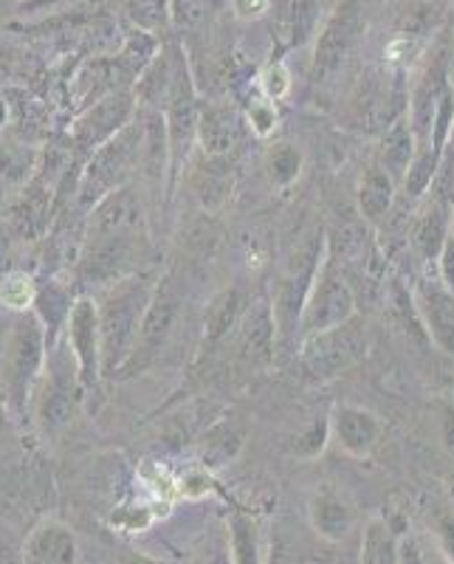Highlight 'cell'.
<instances>
[{"label": "cell", "instance_id": "6da1fadb", "mask_svg": "<svg viewBox=\"0 0 454 564\" xmlns=\"http://www.w3.org/2000/svg\"><path fill=\"white\" fill-rule=\"evenodd\" d=\"M159 282H153L150 271L128 276L122 282H114L102 289L97 300L99 327H102V376L116 379L119 370L128 365L139 339L141 322L148 316L150 302H153Z\"/></svg>", "mask_w": 454, "mask_h": 564}, {"label": "cell", "instance_id": "7a4b0ae2", "mask_svg": "<svg viewBox=\"0 0 454 564\" xmlns=\"http://www.w3.org/2000/svg\"><path fill=\"white\" fill-rule=\"evenodd\" d=\"M150 257H153V246H150L148 231H116V235L85 238L74 274L79 285L108 289L114 282L148 271Z\"/></svg>", "mask_w": 454, "mask_h": 564}, {"label": "cell", "instance_id": "3957f363", "mask_svg": "<svg viewBox=\"0 0 454 564\" xmlns=\"http://www.w3.org/2000/svg\"><path fill=\"white\" fill-rule=\"evenodd\" d=\"M45 359H48L45 327L34 311H26L12 325L7 352H3V379H0L3 395H7V404L14 412V417L26 415Z\"/></svg>", "mask_w": 454, "mask_h": 564}, {"label": "cell", "instance_id": "277c9868", "mask_svg": "<svg viewBox=\"0 0 454 564\" xmlns=\"http://www.w3.org/2000/svg\"><path fill=\"white\" fill-rule=\"evenodd\" d=\"M83 379H79V365L71 352L68 341L65 345H54L45 359V376L37 392V417L43 423L45 432H60L68 426L74 412L79 404V390H83Z\"/></svg>", "mask_w": 454, "mask_h": 564}, {"label": "cell", "instance_id": "5b68a950", "mask_svg": "<svg viewBox=\"0 0 454 564\" xmlns=\"http://www.w3.org/2000/svg\"><path fill=\"white\" fill-rule=\"evenodd\" d=\"M367 327L353 316L345 325L305 336L302 341V367L314 379H333L342 370L365 359Z\"/></svg>", "mask_w": 454, "mask_h": 564}, {"label": "cell", "instance_id": "8992f818", "mask_svg": "<svg viewBox=\"0 0 454 564\" xmlns=\"http://www.w3.org/2000/svg\"><path fill=\"white\" fill-rule=\"evenodd\" d=\"M353 316H356V294L347 285L339 265L333 263V257L327 254L316 271L305 311H302V334L311 336L320 334V330H331V327L350 322Z\"/></svg>", "mask_w": 454, "mask_h": 564}, {"label": "cell", "instance_id": "52a82bcc", "mask_svg": "<svg viewBox=\"0 0 454 564\" xmlns=\"http://www.w3.org/2000/svg\"><path fill=\"white\" fill-rule=\"evenodd\" d=\"M136 108H139V99H136L133 90H116V94H108L90 108H85V113L71 130L74 153L85 155V161H88L102 144H108L114 135H119L133 122L136 113H139Z\"/></svg>", "mask_w": 454, "mask_h": 564}, {"label": "cell", "instance_id": "ba28073f", "mask_svg": "<svg viewBox=\"0 0 454 564\" xmlns=\"http://www.w3.org/2000/svg\"><path fill=\"white\" fill-rule=\"evenodd\" d=\"M179 311H181V296L175 294L170 280L159 282V289H155V296L148 308V316H144V322H141V330H139V339H136L133 352H130L128 365L119 370L116 379H128V376L148 370V367L159 359L161 350H164L166 341H170V336H173L175 322H179Z\"/></svg>", "mask_w": 454, "mask_h": 564}, {"label": "cell", "instance_id": "9c48e42d", "mask_svg": "<svg viewBox=\"0 0 454 564\" xmlns=\"http://www.w3.org/2000/svg\"><path fill=\"white\" fill-rule=\"evenodd\" d=\"M361 7L358 0H345L336 12L331 14V20L322 29L320 40H316L314 48V68H311V79L316 85H327L342 68H345L347 57L353 54L358 43V34H361Z\"/></svg>", "mask_w": 454, "mask_h": 564}, {"label": "cell", "instance_id": "30bf717a", "mask_svg": "<svg viewBox=\"0 0 454 564\" xmlns=\"http://www.w3.org/2000/svg\"><path fill=\"white\" fill-rule=\"evenodd\" d=\"M164 119L166 135H170V170H173V175H179L181 164H184L190 150H193V141L198 139L201 119L198 94H195L193 74L186 68L184 54H179L173 94H170V102L164 108Z\"/></svg>", "mask_w": 454, "mask_h": 564}, {"label": "cell", "instance_id": "8fae6325", "mask_svg": "<svg viewBox=\"0 0 454 564\" xmlns=\"http://www.w3.org/2000/svg\"><path fill=\"white\" fill-rule=\"evenodd\" d=\"M65 341L79 365V379L94 387L102 379V327H99L97 300L79 296L65 322Z\"/></svg>", "mask_w": 454, "mask_h": 564}, {"label": "cell", "instance_id": "7c38bea8", "mask_svg": "<svg viewBox=\"0 0 454 564\" xmlns=\"http://www.w3.org/2000/svg\"><path fill=\"white\" fill-rule=\"evenodd\" d=\"M54 186L45 181V175H34L26 189L12 200L7 212V226L14 238L40 240L54 224Z\"/></svg>", "mask_w": 454, "mask_h": 564}, {"label": "cell", "instance_id": "4fadbf2b", "mask_svg": "<svg viewBox=\"0 0 454 564\" xmlns=\"http://www.w3.org/2000/svg\"><path fill=\"white\" fill-rule=\"evenodd\" d=\"M116 231H148L144 206H141L139 195L130 186L116 189V193H110L108 198H102L94 206L88 218V229H85V238L116 235Z\"/></svg>", "mask_w": 454, "mask_h": 564}, {"label": "cell", "instance_id": "5bb4252c", "mask_svg": "<svg viewBox=\"0 0 454 564\" xmlns=\"http://www.w3.org/2000/svg\"><path fill=\"white\" fill-rule=\"evenodd\" d=\"M20 553H23V564H77V533L57 520H43L29 533L26 545L20 547Z\"/></svg>", "mask_w": 454, "mask_h": 564}, {"label": "cell", "instance_id": "9a60e30c", "mask_svg": "<svg viewBox=\"0 0 454 564\" xmlns=\"http://www.w3.org/2000/svg\"><path fill=\"white\" fill-rule=\"evenodd\" d=\"M240 330H237V341H240V356H244L249 365H269L274 359L277 350V319L274 308H271L266 300L251 302L249 311H246L244 322H240Z\"/></svg>", "mask_w": 454, "mask_h": 564}, {"label": "cell", "instance_id": "2e32d148", "mask_svg": "<svg viewBox=\"0 0 454 564\" xmlns=\"http://www.w3.org/2000/svg\"><path fill=\"white\" fill-rule=\"evenodd\" d=\"M333 437L339 441L342 449L353 457L370 455L372 446L381 437V423L372 415L370 410H361V406H336L331 417Z\"/></svg>", "mask_w": 454, "mask_h": 564}, {"label": "cell", "instance_id": "e0dca14e", "mask_svg": "<svg viewBox=\"0 0 454 564\" xmlns=\"http://www.w3.org/2000/svg\"><path fill=\"white\" fill-rule=\"evenodd\" d=\"M418 308L429 336L454 356V294L443 285V280H423L418 285Z\"/></svg>", "mask_w": 454, "mask_h": 564}, {"label": "cell", "instance_id": "ac0fdd59", "mask_svg": "<svg viewBox=\"0 0 454 564\" xmlns=\"http://www.w3.org/2000/svg\"><path fill=\"white\" fill-rule=\"evenodd\" d=\"M179 48H161L159 57L141 70L139 83H136V99L141 108L148 110H164L170 102L175 83V68H179Z\"/></svg>", "mask_w": 454, "mask_h": 564}, {"label": "cell", "instance_id": "d6986e66", "mask_svg": "<svg viewBox=\"0 0 454 564\" xmlns=\"http://www.w3.org/2000/svg\"><path fill=\"white\" fill-rule=\"evenodd\" d=\"M249 305V294H246V289H240V285L220 291V294L212 300L209 311H206L204 347H215L218 341H224L226 336H229L231 327H237L244 322Z\"/></svg>", "mask_w": 454, "mask_h": 564}, {"label": "cell", "instance_id": "ffe728a7", "mask_svg": "<svg viewBox=\"0 0 454 564\" xmlns=\"http://www.w3.org/2000/svg\"><path fill=\"white\" fill-rule=\"evenodd\" d=\"M237 130H240L237 128V116L229 108H220V105L201 108L198 141L209 159H224V155H229V150L235 148L237 141Z\"/></svg>", "mask_w": 454, "mask_h": 564}, {"label": "cell", "instance_id": "44dd1931", "mask_svg": "<svg viewBox=\"0 0 454 564\" xmlns=\"http://www.w3.org/2000/svg\"><path fill=\"white\" fill-rule=\"evenodd\" d=\"M307 517H311L314 531L322 539H331V542H339V539H345L353 531L350 506L333 491H327V488L314 494V500L307 506Z\"/></svg>", "mask_w": 454, "mask_h": 564}, {"label": "cell", "instance_id": "7402d4cb", "mask_svg": "<svg viewBox=\"0 0 454 564\" xmlns=\"http://www.w3.org/2000/svg\"><path fill=\"white\" fill-rule=\"evenodd\" d=\"M74 296H71V289L60 285L57 280H52L48 285L37 289V296H34V314L43 322L45 327V339H48V350L57 345V334L68 322L71 308H74Z\"/></svg>", "mask_w": 454, "mask_h": 564}, {"label": "cell", "instance_id": "603a6c76", "mask_svg": "<svg viewBox=\"0 0 454 564\" xmlns=\"http://www.w3.org/2000/svg\"><path fill=\"white\" fill-rule=\"evenodd\" d=\"M415 133L407 122H396L387 128L385 139H381V150H378V159H381V170L390 175L392 181H403L410 173L412 161H415Z\"/></svg>", "mask_w": 454, "mask_h": 564}, {"label": "cell", "instance_id": "cb8c5ba5", "mask_svg": "<svg viewBox=\"0 0 454 564\" xmlns=\"http://www.w3.org/2000/svg\"><path fill=\"white\" fill-rule=\"evenodd\" d=\"M392 198H396V181L381 167H372L358 186V215L367 224H378L390 212Z\"/></svg>", "mask_w": 454, "mask_h": 564}, {"label": "cell", "instance_id": "d4e9b609", "mask_svg": "<svg viewBox=\"0 0 454 564\" xmlns=\"http://www.w3.org/2000/svg\"><path fill=\"white\" fill-rule=\"evenodd\" d=\"M452 238V218H448L446 206H432L423 212V218L415 226V246L423 260H437Z\"/></svg>", "mask_w": 454, "mask_h": 564}, {"label": "cell", "instance_id": "484cf974", "mask_svg": "<svg viewBox=\"0 0 454 564\" xmlns=\"http://www.w3.org/2000/svg\"><path fill=\"white\" fill-rule=\"evenodd\" d=\"M398 547H401L398 531H392L387 520L376 517V520L367 522L365 533H361L358 564H398Z\"/></svg>", "mask_w": 454, "mask_h": 564}, {"label": "cell", "instance_id": "4316f807", "mask_svg": "<svg viewBox=\"0 0 454 564\" xmlns=\"http://www.w3.org/2000/svg\"><path fill=\"white\" fill-rule=\"evenodd\" d=\"M229 553L231 564H262L260 531L249 513L237 511L229 520Z\"/></svg>", "mask_w": 454, "mask_h": 564}, {"label": "cell", "instance_id": "83f0119b", "mask_svg": "<svg viewBox=\"0 0 454 564\" xmlns=\"http://www.w3.org/2000/svg\"><path fill=\"white\" fill-rule=\"evenodd\" d=\"M316 0H285L280 14V37L289 45H302L316 26Z\"/></svg>", "mask_w": 454, "mask_h": 564}, {"label": "cell", "instance_id": "f1b7e54d", "mask_svg": "<svg viewBox=\"0 0 454 564\" xmlns=\"http://www.w3.org/2000/svg\"><path fill=\"white\" fill-rule=\"evenodd\" d=\"M246 430L237 421H220L218 426H212L204 437V460L206 466L218 468L226 466L231 457L244 446Z\"/></svg>", "mask_w": 454, "mask_h": 564}, {"label": "cell", "instance_id": "f546056e", "mask_svg": "<svg viewBox=\"0 0 454 564\" xmlns=\"http://www.w3.org/2000/svg\"><path fill=\"white\" fill-rule=\"evenodd\" d=\"M224 159H209V155H206V167L195 175V193H198L201 204L209 206V209H215V206H220L229 198L231 181L229 167H226Z\"/></svg>", "mask_w": 454, "mask_h": 564}, {"label": "cell", "instance_id": "4dcf8cb0", "mask_svg": "<svg viewBox=\"0 0 454 564\" xmlns=\"http://www.w3.org/2000/svg\"><path fill=\"white\" fill-rule=\"evenodd\" d=\"M125 18L139 32L159 34L173 18V9H170V0H125Z\"/></svg>", "mask_w": 454, "mask_h": 564}, {"label": "cell", "instance_id": "1f68e13d", "mask_svg": "<svg viewBox=\"0 0 454 564\" xmlns=\"http://www.w3.org/2000/svg\"><path fill=\"white\" fill-rule=\"evenodd\" d=\"M34 296H37V289H34L32 276L23 271H12L0 285V302L20 314H26L29 305H34Z\"/></svg>", "mask_w": 454, "mask_h": 564}, {"label": "cell", "instance_id": "d6a6232c", "mask_svg": "<svg viewBox=\"0 0 454 564\" xmlns=\"http://www.w3.org/2000/svg\"><path fill=\"white\" fill-rule=\"evenodd\" d=\"M437 164H441V159L432 153V148L421 150V153L415 155L410 173L403 178V186H407V195H410V198H421V195L426 193L429 184H432V178H435L437 173Z\"/></svg>", "mask_w": 454, "mask_h": 564}, {"label": "cell", "instance_id": "836d02e7", "mask_svg": "<svg viewBox=\"0 0 454 564\" xmlns=\"http://www.w3.org/2000/svg\"><path fill=\"white\" fill-rule=\"evenodd\" d=\"M271 181H274L277 186H289L291 181H296V175H300L302 170V155L300 150L291 148V144H280V148L271 153Z\"/></svg>", "mask_w": 454, "mask_h": 564}, {"label": "cell", "instance_id": "e575fe53", "mask_svg": "<svg viewBox=\"0 0 454 564\" xmlns=\"http://www.w3.org/2000/svg\"><path fill=\"white\" fill-rule=\"evenodd\" d=\"M432 536H435V547L446 556L448 564H454V511L452 508H437L432 513Z\"/></svg>", "mask_w": 454, "mask_h": 564}, {"label": "cell", "instance_id": "d590c367", "mask_svg": "<svg viewBox=\"0 0 454 564\" xmlns=\"http://www.w3.org/2000/svg\"><path fill=\"white\" fill-rule=\"evenodd\" d=\"M32 164L34 155L26 153V150H20V153L18 148L0 150V173L7 175V178L23 181L29 175V170H32Z\"/></svg>", "mask_w": 454, "mask_h": 564}, {"label": "cell", "instance_id": "8d00e7d4", "mask_svg": "<svg viewBox=\"0 0 454 564\" xmlns=\"http://www.w3.org/2000/svg\"><path fill=\"white\" fill-rule=\"evenodd\" d=\"M173 9V20L179 29H193L198 26L201 18L206 12V0H170Z\"/></svg>", "mask_w": 454, "mask_h": 564}, {"label": "cell", "instance_id": "74e56055", "mask_svg": "<svg viewBox=\"0 0 454 564\" xmlns=\"http://www.w3.org/2000/svg\"><path fill=\"white\" fill-rule=\"evenodd\" d=\"M262 88H266V94L271 99L285 97V90H289V74H285V68L282 65H271L266 70V77H262Z\"/></svg>", "mask_w": 454, "mask_h": 564}, {"label": "cell", "instance_id": "f35d334b", "mask_svg": "<svg viewBox=\"0 0 454 564\" xmlns=\"http://www.w3.org/2000/svg\"><path fill=\"white\" fill-rule=\"evenodd\" d=\"M398 564H429V551L415 536H403L398 547Z\"/></svg>", "mask_w": 454, "mask_h": 564}, {"label": "cell", "instance_id": "ab89813d", "mask_svg": "<svg viewBox=\"0 0 454 564\" xmlns=\"http://www.w3.org/2000/svg\"><path fill=\"white\" fill-rule=\"evenodd\" d=\"M441 280L448 291L454 294V238H448L446 249L441 254Z\"/></svg>", "mask_w": 454, "mask_h": 564}, {"label": "cell", "instance_id": "60d3db41", "mask_svg": "<svg viewBox=\"0 0 454 564\" xmlns=\"http://www.w3.org/2000/svg\"><path fill=\"white\" fill-rule=\"evenodd\" d=\"M231 3H235L240 18H255V14L266 12V7H269V0H231Z\"/></svg>", "mask_w": 454, "mask_h": 564}, {"label": "cell", "instance_id": "b9f144b4", "mask_svg": "<svg viewBox=\"0 0 454 564\" xmlns=\"http://www.w3.org/2000/svg\"><path fill=\"white\" fill-rule=\"evenodd\" d=\"M116 564H170V562L148 556V553H139V551H122L119 553V558H116Z\"/></svg>", "mask_w": 454, "mask_h": 564}, {"label": "cell", "instance_id": "7bdbcfd3", "mask_svg": "<svg viewBox=\"0 0 454 564\" xmlns=\"http://www.w3.org/2000/svg\"><path fill=\"white\" fill-rule=\"evenodd\" d=\"M251 124H255L260 133H269L271 124H274V110L262 108V105H260V108H255V110H251Z\"/></svg>", "mask_w": 454, "mask_h": 564}, {"label": "cell", "instance_id": "ee69618b", "mask_svg": "<svg viewBox=\"0 0 454 564\" xmlns=\"http://www.w3.org/2000/svg\"><path fill=\"white\" fill-rule=\"evenodd\" d=\"M443 446L454 457V410L443 412Z\"/></svg>", "mask_w": 454, "mask_h": 564}, {"label": "cell", "instance_id": "f6af8a7d", "mask_svg": "<svg viewBox=\"0 0 454 564\" xmlns=\"http://www.w3.org/2000/svg\"><path fill=\"white\" fill-rule=\"evenodd\" d=\"M0 564H23V553L7 539H0Z\"/></svg>", "mask_w": 454, "mask_h": 564}, {"label": "cell", "instance_id": "bcb514c9", "mask_svg": "<svg viewBox=\"0 0 454 564\" xmlns=\"http://www.w3.org/2000/svg\"><path fill=\"white\" fill-rule=\"evenodd\" d=\"M204 564H231V553L226 551H218V553H212L209 558H206Z\"/></svg>", "mask_w": 454, "mask_h": 564}, {"label": "cell", "instance_id": "7dc6e473", "mask_svg": "<svg viewBox=\"0 0 454 564\" xmlns=\"http://www.w3.org/2000/svg\"><path fill=\"white\" fill-rule=\"evenodd\" d=\"M429 564H448V562H446V556H443V553L435 547V551H429Z\"/></svg>", "mask_w": 454, "mask_h": 564}, {"label": "cell", "instance_id": "c3c4849f", "mask_svg": "<svg viewBox=\"0 0 454 564\" xmlns=\"http://www.w3.org/2000/svg\"><path fill=\"white\" fill-rule=\"evenodd\" d=\"M452 238H454V229H452Z\"/></svg>", "mask_w": 454, "mask_h": 564}]
</instances>
